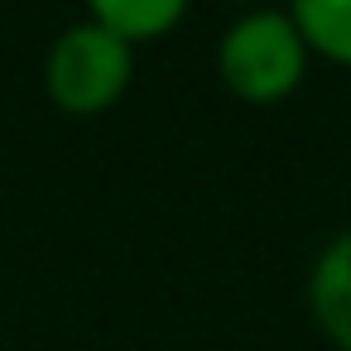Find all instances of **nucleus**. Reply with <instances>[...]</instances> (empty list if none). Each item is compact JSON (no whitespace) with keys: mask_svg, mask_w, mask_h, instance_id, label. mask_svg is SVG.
Here are the masks:
<instances>
[{"mask_svg":"<svg viewBox=\"0 0 351 351\" xmlns=\"http://www.w3.org/2000/svg\"><path fill=\"white\" fill-rule=\"evenodd\" d=\"M308 308L337 351H351V226L332 236L308 274Z\"/></svg>","mask_w":351,"mask_h":351,"instance_id":"nucleus-3","label":"nucleus"},{"mask_svg":"<svg viewBox=\"0 0 351 351\" xmlns=\"http://www.w3.org/2000/svg\"><path fill=\"white\" fill-rule=\"evenodd\" d=\"M308 44L293 29L289 10H245L236 25H226L217 44V77L231 97L250 106H274L298 92L308 73Z\"/></svg>","mask_w":351,"mask_h":351,"instance_id":"nucleus-1","label":"nucleus"},{"mask_svg":"<svg viewBox=\"0 0 351 351\" xmlns=\"http://www.w3.org/2000/svg\"><path fill=\"white\" fill-rule=\"evenodd\" d=\"M289 20L308 53L351 68V0H289Z\"/></svg>","mask_w":351,"mask_h":351,"instance_id":"nucleus-5","label":"nucleus"},{"mask_svg":"<svg viewBox=\"0 0 351 351\" xmlns=\"http://www.w3.org/2000/svg\"><path fill=\"white\" fill-rule=\"evenodd\" d=\"M236 5H260V0H236Z\"/></svg>","mask_w":351,"mask_h":351,"instance_id":"nucleus-6","label":"nucleus"},{"mask_svg":"<svg viewBox=\"0 0 351 351\" xmlns=\"http://www.w3.org/2000/svg\"><path fill=\"white\" fill-rule=\"evenodd\" d=\"M188 0H87V20L111 29L125 44H149L178 29Z\"/></svg>","mask_w":351,"mask_h":351,"instance_id":"nucleus-4","label":"nucleus"},{"mask_svg":"<svg viewBox=\"0 0 351 351\" xmlns=\"http://www.w3.org/2000/svg\"><path fill=\"white\" fill-rule=\"evenodd\" d=\"M135 77V44L116 39L97 20L68 25L49 58H44V87L58 111L68 116H101L111 111Z\"/></svg>","mask_w":351,"mask_h":351,"instance_id":"nucleus-2","label":"nucleus"}]
</instances>
